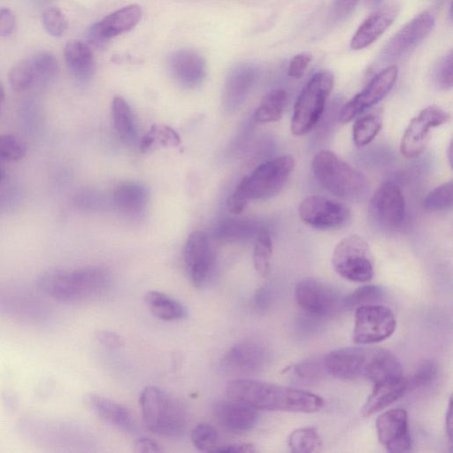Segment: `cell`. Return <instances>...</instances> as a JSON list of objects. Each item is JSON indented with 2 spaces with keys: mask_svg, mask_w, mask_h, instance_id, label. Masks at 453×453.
Instances as JSON below:
<instances>
[{
  "mask_svg": "<svg viewBox=\"0 0 453 453\" xmlns=\"http://www.w3.org/2000/svg\"><path fill=\"white\" fill-rule=\"evenodd\" d=\"M4 96H5V93H4V88L2 85V83L0 82V109H1V106L4 103Z\"/></svg>",
  "mask_w": 453,
  "mask_h": 453,
  "instance_id": "91938a15",
  "label": "cell"
},
{
  "mask_svg": "<svg viewBox=\"0 0 453 453\" xmlns=\"http://www.w3.org/2000/svg\"><path fill=\"white\" fill-rule=\"evenodd\" d=\"M34 63L38 83H44L55 77L58 70L56 58L49 52H39L31 57Z\"/></svg>",
  "mask_w": 453,
  "mask_h": 453,
  "instance_id": "ee69618b",
  "label": "cell"
},
{
  "mask_svg": "<svg viewBox=\"0 0 453 453\" xmlns=\"http://www.w3.org/2000/svg\"><path fill=\"white\" fill-rule=\"evenodd\" d=\"M288 445L292 452L311 453L321 449L322 441L315 427L305 426L291 432Z\"/></svg>",
  "mask_w": 453,
  "mask_h": 453,
  "instance_id": "d590c367",
  "label": "cell"
},
{
  "mask_svg": "<svg viewBox=\"0 0 453 453\" xmlns=\"http://www.w3.org/2000/svg\"><path fill=\"white\" fill-rule=\"evenodd\" d=\"M366 2L371 4V5H373V4H377L380 2V0H366Z\"/></svg>",
  "mask_w": 453,
  "mask_h": 453,
  "instance_id": "6125c7cd",
  "label": "cell"
},
{
  "mask_svg": "<svg viewBox=\"0 0 453 453\" xmlns=\"http://www.w3.org/2000/svg\"><path fill=\"white\" fill-rule=\"evenodd\" d=\"M397 76L398 69L395 65H389L378 73L362 91L344 104L339 120L343 124L348 123L381 101L394 87Z\"/></svg>",
  "mask_w": 453,
  "mask_h": 453,
  "instance_id": "4fadbf2b",
  "label": "cell"
},
{
  "mask_svg": "<svg viewBox=\"0 0 453 453\" xmlns=\"http://www.w3.org/2000/svg\"><path fill=\"white\" fill-rule=\"evenodd\" d=\"M9 82L16 92H25L38 83L31 57L14 65L9 72Z\"/></svg>",
  "mask_w": 453,
  "mask_h": 453,
  "instance_id": "8d00e7d4",
  "label": "cell"
},
{
  "mask_svg": "<svg viewBox=\"0 0 453 453\" xmlns=\"http://www.w3.org/2000/svg\"><path fill=\"white\" fill-rule=\"evenodd\" d=\"M273 256V242L269 232L261 228L255 237L253 250V265L257 273L265 277L271 271V260Z\"/></svg>",
  "mask_w": 453,
  "mask_h": 453,
  "instance_id": "e575fe53",
  "label": "cell"
},
{
  "mask_svg": "<svg viewBox=\"0 0 453 453\" xmlns=\"http://www.w3.org/2000/svg\"><path fill=\"white\" fill-rule=\"evenodd\" d=\"M144 303L150 313L164 321H177L187 317V309L177 300L159 291H148Z\"/></svg>",
  "mask_w": 453,
  "mask_h": 453,
  "instance_id": "f546056e",
  "label": "cell"
},
{
  "mask_svg": "<svg viewBox=\"0 0 453 453\" xmlns=\"http://www.w3.org/2000/svg\"><path fill=\"white\" fill-rule=\"evenodd\" d=\"M139 403L148 430L169 438L183 434L187 426L185 409L168 392L156 386H147L141 392Z\"/></svg>",
  "mask_w": 453,
  "mask_h": 453,
  "instance_id": "5b68a950",
  "label": "cell"
},
{
  "mask_svg": "<svg viewBox=\"0 0 453 453\" xmlns=\"http://www.w3.org/2000/svg\"><path fill=\"white\" fill-rule=\"evenodd\" d=\"M0 313L33 326L50 323L53 312L39 296L21 287L0 283Z\"/></svg>",
  "mask_w": 453,
  "mask_h": 453,
  "instance_id": "9c48e42d",
  "label": "cell"
},
{
  "mask_svg": "<svg viewBox=\"0 0 453 453\" xmlns=\"http://www.w3.org/2000/svg\"><path fill=\"white\" fill-rule=\"evenodd\" d=\"M112 200L120 212L132 216L138 215L146 206L148 193L140 184L126 182L114 189Z\"/></svg>",
  "mask_w": 453,
  "mask_h": 453,
  "instance_id": "f1b7e54d",
  "label": "cell"
},
{
  "mask_svg": "<svg viewBox=\"0 0 453 453\" xmlns=\"http://www.w3.org/2000/svg\"><path fill=\"white\" fill-rule=\"evenodd\" d=\"M358 0H336L334 12L337 17L344 18L349 15L356 7Z\"/></svg>",
  "mask_w": 453,
  "mask_h": 453,
  "instance_id": "db71d44e",
  "label": "cell"
},
{
  "mask_svg": "<svg viewBox=\"0 0 453 453\" xmlns=\"http://www.w3.org/2000/svg\"><path fill=\"white\" fill-rule=\"evenodd\" d=\"M267 287H261L255 295V305L259 310L266 308L269 303V291Z\"/></svg>",
  "mask_w": 453,
  "mask_h": 453,
  "instance_id": "11a10c76",
  "label": "cell"
},
{
  "mask_svg": "<svg viewBox=\"0 0 453 453\" xmlns=\"http://www.w3.org/2000/svg\"><path fill=\"white\" fill-rule=\"evenodd\" d=\"M434 22V17L430 12L416 16L388 40L381 50L380 59L391 62L401 58L426 37Z\"/></svg>",
  "mask_w": 453,
  "mask_h": 453,
  "instance_id": "2e32d148",
  "label": "cell"
},
{
  "mask_svg": "<svg viewBox=\"0 0 453 453\" xmlns=\"http://www.w3.org/2000/svg\"><path fill=\"white\" fill-rule=\"evenodd\" d=\"M183 261L192 284L202 288L207 282L214 263V254L204 232L195 231L189 234L183 250Z\"/></svg>",
  "mask_w": 453,
  "mask_h": 453,
  "instance_id": "e0dca14e",
  "label": "cell"
},
{
  "mask_svg": "<svg viewBox=\"0 0 453 453\" xmlns=\"http://www.w3.org/2000/svg\"><path fill=\"white\" fill-rule=\"evenodd\" d=\"M371 210L383 226L400 227L405 219V201L399 185L389 180L382 183L372 197Z\"/></svg>",
  "mask_w": 453,
  "mask_h": 453,
  "instance_id": "d6986e66",
  "label": "cell"
},
{
  "mask_svg": "<svg viewBox=\"0 0 453 453\" xmlns=\"http://www.w3.org/2000/svg\"><path fill=\"white\" fill-rule=\"evenodd\" d=\"M406 391L408 381L405 377L373 384V389L361 409V415L370 417L383 411L402 397Z\"/></svg>",
  "mask_w": 453,
  "mask_h": 453,
  "instance_id": "4316f807",
  "label": "cell"
},
{
  "mask_svg": "<svg viewBox=\"0 0 453 453\" xmlns=\"http://www.w3.org/2000/svg\"><path fill=\"white\" fill-rule=\"evenodd\" d=\"M3 396L5 398V402L4 403H8V407L9 408H13L16 402H15L14 398L12 397V395L11 394H9V393H6Z\"/></svg>",
  "mask_w": 453,
  "mask_h": 453,
  "instance_id": "6f0895ef",
  "label": "cell"
},
{
  "mask_svg": "<svg viewBox=\"0 0 453 453\" xmlns=\"http://www.w3.org/2000/svg\"><path fill=\"white\" fill-rule=\"evenodd\" d=\"M445 431L447 437L450 442H452V401L449 398L446 415H445Z\"/></svg>",
  "mask_w": 453,
  "mask_h": 453,
  "instance_id": "9f6ffc18",
  "label": "cell"
},
{
  "mask_svg": "<svg viewBox=\"0 0 453 453\" xmlns=\"http://www.w3.org/2000/svg\"><path fill=\"white\" fill-rule=\"evenodd\" d=\"M294 299L303 311L316 318L333 314L340 305L337 293L329 285L313 278L302 279L296 284Z\"/></svg>",
  "mask_w": 453,
  "mask_h": 453,
  "instance_id": "5bb4252c",
  "label": "cell"
},
{
  "mask_svg": "<svg viewBox=\"0 0 453 453\" xmlns=\"http://www.w3.org/2000/svg\"><path fill=\"white\" fill-rule=\"evenodd\" d=\"M293 372L296 376L303 380L319 379L325 372L322 359L306 360L296 364L293 367Z\"/></svg>",
  "mask_w": 453,
  "mask_h": 453,
  "instance_id": "7dc6e473",
  "label": "cell"
},
{
  "mask_svg": "<svg viewBox=\"0 0 453 453\" xmlns=\"http://www.w3.org/2000/svg\"><path fill=\"white\" fill-rule=\"evenodd\" d=\"M449 114L437 105L421 110L408 124L402 136L400 151L406 158L418 157L425 150L430 130L449 120Z\"/></svg>",
  "mask_w": 453,
  "mask_h": 453,
  "instance_id": "8fae6325",
  "label": "cell"
},
{
  "mask_svg": "<svg viewBox=\"0 0 453 453\" xmlns=\"http://www.w3.org/2000/svg\"><path fill=\"white\" fill-rule=\"evenodd\" d=\"M227 452V453H252L257 451L255 445L247 442H239V443H232L226 444L222 446H219L215 452Z\"/></svg>",
  "mask_w": 453,
  "mask_h": 453,
  "instance_id": "f5cc1de1",
  "label": "cell"
},
{
  "mask_svg": "<svg viewBox=\"0 0 453 453\" xmlns=\"http://www.w3.org/2000/svg\"><path fill=\"white\" fill-rule=\"evenodd\" d=\"M311 61V56L310 54H296L289 62L288 69V75L295 79H300L303 75Z\"/></svg>",
  "mask_w": 453,
  "mask_h": 453,
  "instance_id": "c3c4849f",
  "label": "cell"
},
{
  "mask_svg": "<svg viewBox=\"0 0 453 453\" xmlns=\"http://www.w3.org/2000/svg\"><path fill=\"white\" fill-rule=\"evenodd\" d=\"M395 327V317L388 307L377 303L360 306L355 309L352 340L361 345L380 342L391 336Z\"/></svg>",
  "mask_w": 453,
  "mask_h": 453,
  "instance_id": "30bf717a",
  "label": "cell"
},
{
  "mask_svg": "<svg viewBox=\"0 0 453 453\" xmlns=\"http://www.w3.org/2000/svg\"><path fill=\"white\" fill-rule=\"evenodd\" d=\"M84 402L91 411L107 424L122 430H133L134 426L133 416L124 405L93 393L85 395Z\"/></svg>",
  "mask_w": 453,
  "mask_h": 453,
  "instance_id": "484cf974",
  "label": "cell"
},
{
  "mask_svg": "<svg viewBox=\"0 0 453 453\" xmlns=\"http://www.w3.org/2000/svg\"><path fill=\"white\" fill-rule=\"evenodd\" d=\"M16 27V17L9 8L0 9V37L12 35Z\"/></svg>",
  "mask_w": 453,
  "mask_h": 453,
  "instance_id": "f907efd6",
  "label": "cell"
},
{
  "mask_svg": "<svg viewBox=\"0 0 453 453\" xmlns=\"http://www.w3.org/2000/svg\"><path fill=\"white\" fill-rule=\"evenodd\" d=\"M42 21L47 33L54 37L62 36L68 27L65 16L56 7L46 9L42 13Z\"/></svg>",
  "mask_w": 453,
  "mask_h": 453,
  "instance_id": "f6af8a7d",
  "label": "cell"
},
{
  "mask_svg": "<svg viewBox=\"0 0 453 453\" xmlns=\"http://www.w3.org/2000/svg\"><path fill=\"white\" fill-rule=\"evenodd\" d=\"M142 15L139 5L123 7L91 27L88 40L95 46H103L107 40L131 30L140 21Z\"/></svg>",
  "mask_w": 453,
  "mask_h": 453,
  "instance_id": "44dd1931",
  "label": "cell"
},
{
  "mask_svg": "<svg viewBox=\"0 0 453 453\" xmlns=\"http://www.w3.org/2000/svg\"><path fill=\"white\" fill-rule=\"evenodd\" d=\"M382 128V119L378 114L357 117L352 127V137L357 147L369 144Z\"/></svg>",
  "mask_w": 453,
  "mask_h": 453,
  "instance_id": "836d02e7",
  "label": "cell"
},
{
  "mask_svg": "<svg viewBox=\"0 0 453 453\" xmlns=\"http://www.w3.org/2000/svg\"><path fill=\"white\" fill-rule=\"evenodd\" d=\"M94 337L100 345L108 349H118L124 345L122 337L109 330H97Z\"/></svg>",
  "mask_w": 453,
  "mask_h": 453,
  "instance_id": "681fc988",
  "label": "cell"
},
{
  "mask_svg": "<svg viewBox=\"0 0 453 453\" xmlns=\"http://www.w3.org/2000/svg\"><path fill=\"white\" fill-rule=\"evenodd\" d=\"M16 430L29 442L52 450H69L81 443L79 429L60 418L23 416L17 421Z\"/></svg>",
  "mask_w": 453,
  "mask_h": 453,
  "instance_id": "52a82bcc",
  "label": "cell"
},
{
  "mask_svg": "<svg viewBox=\"0 0 453 453\" xmlns=\"http://www.w3.org/2000/svg\"><path fill=\"white\" fill-rule=\"evenodd\" d=\"M26 143L13 134H0V159L5 161H19L27 154Z\"/></svg>",
  "mask_w": 453,
  "mask_h": 453,
  "instance_id": "b9f144b4",
  "label": "cell"
},
{
  "mask_svg": "<svg viewBox=\"0 0 453 453\" xmlns=\"http://www.w3.org/2000/svg\"><path fill=\"white\" fill-rule=\"evenodd\" d=\"M376 432L380 444L390 452H404L411 449L408 414L404 409L393 408L380 414Z\"/></svg>",
  "mask_w": 453,
  "mask_h": 453,
  "instance_id": "ffe728a7",
  "label": "cell"
},
{
  "mask_svg": "<svg viewBox=\"0 0 453 453\" xmlns=\"http://www.w3.org/2000/svg\"><path fill=\"white\" fill-rule=\"evenodd\" d=\"M332 265L341 277L354 282H368L374 274L369 244L357 234L346 236L336 244Z\"/></svg>",
  "mask_w": 453,
  "mask_h": 453,
  "instance_id": "ba28073f",
  "label": "cell"
},
{
  "mask_svg": "<svg viewBox=\"0 0 453 453\" xmlns=\"http://www.w3.org/2000/svg\"><path fill=\"white\" fill-rule=\"evenodd\" d=\"M170 71L174 79L186 88L199 85L205 76V62L196 51L180 50L169 58Z\"/></svg>",
  "mask_w": 453,
  "mask_h": 453,
  "instance_id": "d4e9b609",
  "label": "cell"
},
{
  "mask_svg": "<svg viewBox=\"0 0 453 453\" xmlns=\"http://www.w3.org/2000/svg\"><path fill=\"white\" fill-rule=\"evenodd\" d=\"M42 1H47V0H42Z\"/></svg>",
  "mask_w": 453,
  "mask_h": 453,
  "instance_id": "be15d7a7",
  "label": "cell"
},
{
  "mask_svg": "<svg viewBox=\"0 0 453 453\" xmlns=\"http://www.w3.org/2000/svg\"><path fill=\"white\" fill-rule=\"evenodd\" d=\"M213 413L218 423L226 431L242 434L257 423V410L243 403L227 398L216 403Z\"/></svg>",
  "mask_w": 453,
  "mask_h": 453,
  "instance_id": "7402d4cb",
  "label": "cell"
},
{
  "mask_svg": "<svg viewBox=\"0 0 453 453\" xmlns=\"http://www.w3.org/2000/svg\"><path fill=\"white\" fill-rule=\"evenodd\" d=\"M453 182L449 180L430 191L423 201V208L428 212H439L452 208Z\"/></svg>",
  "mask_w": 453,
  "mask_h": 453,
  "instance_id": "f35d334b",
  "label": "cell"
},
{
  "mask_svg": "<svg viewBox=\"0 0 453 453\" xmlns=\"http://www.w3.org/2000/svg\"><path fill=\"white\" fill-rule=\"evenodd\" d=\"M372 348L346 347L328 352L323 358L325 372L345 380L365 378Z\"/></svg>",
  "mask_w": 453,
  "mask_h": 453,
  "instance_id": "9a60e30c",
  "label": "cell"
},
{
  "mask_svg": "<svg viewBox=\"0 0 453 453\" xmlns=\"http://www.w3.org/2000/svg\"><path fill=\"white\" fill-rule=\"evenodd\" d=\"M111 110L114 126L119 135L126 142H132L135 137V127L127 102L117 96L112 100Z\"/></svg>",
  "mask_w": 453,
  "mask_h": 453,
  "instance_id": "d6a6232c",
  "label": "cell"
},
{
  "mask_svg": "<svg viewBox=\"0 0 453 453\" xmlns=\"http://www.w3.org/2000/svg\"><path fill=\"white\" fill-rule=\"evenodd\" d=\"M452 154H453V149H452V142H450L449 148L447 149V157H448L449 165L450 167L452 165V160H453Z\"/></svg>",
  "mask_w": 453,
  "mask_h": 453,
  "instance_id": "680465c9",
  "label": "cell"
},
{
  "mask_svg": "<svg viewBox=\"0 0 453 453\" xmlns=\"http://www.w3.org/2000/svg\"><path fill=\"white\" fill-rule=\"evenodd\" d=\"M156 142L163 146L174 147L180 143L179 134L165 125H153L140 143L142 152H147Z\"/></svg>",
  "mask_w": 453,
  "mask_h": 453,
  "instance_id": "74e56055",
  "label": "cell"
},
{
  "mask_svg": "<svg viewBox=\"0 0 453 453\" xmlns=\"http://www.w3.org/2000/svg\"><path fill=\"white\" fill-rule=\"evenodd\" d=\"M438 373L437 364L431 359L421 361L408 381V390L426 387L431 384Z\"/></svg>",
  "mask_w": 453,
  "mask_h": 453,
  "instance_id": "7bdbcfd3",
  "label": "cell"
},
{
  "mask_svg": "<svg viewBox=\"0 0 453 453\" xmlns=\"http://www.w3.org/2000/svg\"><path fill=\"white\" fill-rule=\"evenodd\" d=\"M5 178V172L0 167V182Z\"/></svg>",
  "mask_w": 453,
  "mask_h": 453,
  "instance_id": "94428289",
  "label": "cell"
},
{
  "mask_svg": "<svg viewBox=\"0 0 453 453\" xmlns=\"http://www.w3.org/2000/svg\"><path fill=\"white\" fill-rule=\"evenodd\" d=\"M257 75V69L248 64L235 66L228 74L222 96V104L228 111L237 110L253 87Z\"/></svg>",
  "mask_w": 453,
  "mask_h": 453,
  "instance_id": "cb8c5ba5",
  "label": "cell"
},
{
  "mask_svg": "<svg viewBox=\"0 0 453 453\" xmlns=\"http://www.w3.org/2000/svg\"><path fill=\"white\" fill-rule=\"evenodd\" d=\"M298 215L307 225L326 230L346 225L350 219V211L341 202L324 196L312 195L301 202Z\"/></svg>",
  "mask_w": 453,
  "mask_h": 453,
  "instance_id": "7c38bea8",
  "label": "cell"
},
{
  "mask_svg": "<svg viewBox=\"0 0 453 453\" xmlns=\"http://www.w3.org/2000/svg\"><path fill=\"white\" fill-rule=\"evenodd\" d=\"M288 104V94L282 88L268 92L261 100L254 113L258 123H271L281 119Z\"/></svg>",
  "mask_w": 453,
  "mask_h": 453,
  "instance_id": "1f68e13d",
  "label": "cell"
},
{
  "mask_svg": "<svg viewBox=\"0 0 453 453\" xmlns=\"http://www.w3.org/2000/svg\"><path fill=\"white\" fill-rule=\"evenodd\" d=\"M134 450L135 452L139 453H144V452H162L163 449L161 445L157 442L156 441L147 438V437H142L138 438L134 444Z\"/></svg>",
  "mask_w": 453,
  "mask_h": 453,
  "instance_id": "816d5d0a",
  "label": "cell"
},
{
  "mask_svg": "<svg viewBox=\"0 0 453 453\" xmlns=\"http://www.w3.org/2000/svg\"><path fill=\"white\" fill-rule=\"evenodd\" d=\"M190 439L193 446L200 451L215 452L219 447V434L216 428L208 423H200L194 426Z\"/></svg>",
  "mask_w": 453,
  "mask_h": 453,
  "instance_id": "60d3db41",
  "label": "cell"
},
{
  "mask_svg": "<svg viewBox=\"0 0 453 453\" xmlns=\"http://www.w3.org/2000/svg\"><path fill=\"white\" fill-rule=\"evenodd\" d=\"M226 395L257 411L312 413L320 411L326 403L312 392L246 378L229 381Z\"/></svg>",
  "mask_w": 453,
  "mask_h": 453,
  "instance_id": "6da1fadb",
  "label": "cell"
},
{
  "mask_svg": "<svg viewBox=\"0 0 453 453\" xmlns=\"http://www.w3.org/2000/svg\"><path fill=\"white\" fill-rule=\"evenodd\" d=\"M334 75L329 71L318 72L308 81L294 105L290 124L293 134L303 135L318 124L334 88Z\"/></svg>",
  "mask_w": 453,
  "mask_h": 453,
  "instance_id": "8992f818",
  "label": "cell"
},
{
  "mask_svg": "<svg viewBox=\"0 0 453 453\" xmlns=\"http://www.w3.org/2000/svg\"><path fill=\"white\" fill-rule=\"evenodd\" d=\"M108 282V272L95 265L72 271L49 270L42 273L35 280L42 294L61 303H75L96 296Z\"/></svg>",
  "mask_w": 453,
  "mask_h": 453,
  "instance_id": "7a4b0ae2",
  "label": "cell"
},
{
  "mask_svg": "<svg viewBox=\"0 0 453 453\" xmlns=\"http://www.w3.org/2000/svg\"><path fill=\"white\" fill-rule=\"evenodd\" d=\"M267 358V352L260 343L245 340L227 350L220 361V367L227 375L244 376L261 371Z\"/></svg>",
  "mask_w": 453,
  "mask_h": 453,
  "instance_id": "ac0fdd59",
  "label": "cell"
},
{
  "mask_svg": "<svg viewBox=\"0 0 453 453\" xmlns=\"http://www.w3.org/2000/svg\"><path fill=\"white\" fill-rule=\"evenodd\" d=\"M65 60L72 74L81 81H89L96 70V63L90 48L78 40L69 41L64 50Z\"/></svg>",
  "mask_w": 453,
  "mask_h": 453,
  "instance_id": "83f0119b",
  "label": "cell"
},
{
  "mask_svg": "<svg viewBox=\"0 0 453 453\" xmlns=\"http://www.w3.org/2000/svg\"><path fill=\"white\" fill-rule=\"evenodd\" d=\"M434 84L441 89H449L453 85L452 52L441 58L433 70Z\"/></svg>",
  "mask_w": 453,
  "mask_h": 453,
  "instance_id": "bcb514c9",
  "label": "cell"
},
{
  "mask_svg": "<svg viewBox=\"0 0 453 453\" xmlns=\"http://www.w3.org/2000/svg\"><path fill=\"white\" fill-rule=\"evenodd\" d=\"M261 228L252 220L226 219L215 226L213 235L225 242H246L256 237Z\"/></svg>",
  "mask_w": 453,
  "mask_h": 453,
  "instance_id": "4dcf8cb0",
  "label": "cell"
},
{
  "mask_svg": "<svg viewBox=\"0 0 453 453\" xmlns=\"http://www.w3.org/2000/svg\"><path fill=\"white\" fill-rule=\"evenodd\" d=\"M295 167L290 155L279 156L265 161L242 179L227 200L231 213H241L254 200H265L283 188Z\"/></svg>",
  "mask_w": 453,
  "mask_h": 453,
  "instance_id": "3957f363",
  "label": "cell"
},
{
  "mask_svg": "<svg viewBox=\"0 0 453 453\" xmlns=\"http://www.w3.org/2000/svg\"><path fill=\"white\" fill-rule=\"evenodd\" d=\"M397 12V6L390 4L370 14L353 35L350 48L358 50L372 44L391 26Z\"/></svg>",
  "mask_w": 453,
  "mask_h": 453,
  "instance_id": "603a6c76",
  "label": "cell"
},
{
  "mask_svg": "<svg viewBox=\"0 0 453 453\" xmlns=\"http://www.w3.org/2000/svg\"><path fill=\"white\" fill-rule=\"evenodd\" d=\"M382 298V289L372 284L363 285L349 293L342 300V305L348 310L375 304Z\"/></svg>",
  "mask_w": 453,
  "mask_h": 453,
  "instance_id": "ab89813d",
  "label": "cell"
},
{
  "mask_svg": "<svg viewBox=\"0 0 453 453\" xmlns=\"http://www.w3.org/2000/svg\"><path fill=\"white\" fill-rule=\"evenodd\" d=\"M311 168L317 181L338 197L360 200L369 193L367 178L331 150L319 151L312 159Z\"/></svg>",
  "mask_w": 453,
  "mask_h": 453,
  "instance_id": "277c9868",
  "label": "cell"
}]
</instances>
